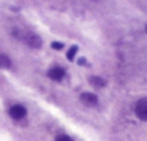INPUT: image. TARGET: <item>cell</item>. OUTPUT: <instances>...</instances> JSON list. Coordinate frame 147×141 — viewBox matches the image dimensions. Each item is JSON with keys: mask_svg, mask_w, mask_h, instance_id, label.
Returning a JSON list of instances; mask_svg holds the SVG:
<instances>
[{"mask_svg": "<svg viewBox=\"0 0 147 141\" xmlns=\"http://www.w3.org/2000/svg\"><path fill=\"white\" fill-rule=\"evenodd\" d=\"M11 67V60L9 56L0 53V68H10Z\"/></svg>", "mask_w": 147, "mask_h": 141, "instance_id": "52a82bcc", "label": "cell"}, {"mask_svg": "<svg viewBox=\"0 0 147 141\" xmlns=\"http://www.w3.org/2000/svg\"><path fill=\"white\" fill-rule=\"evenodd\" d=\"M77 64H79V66H89V63H87L86 58H79V60H77Z\"/></svg>", "mask_w": 147, "mask_h": 141, "instance_id": "7c38bea8", "label": "cell"}, {"mask_svg": "<svg viewBox=\"0 0 147 141\" xmlns=\"http://www.w3.org/2000/svg\"><path fill=\"white\" fill-rule=\"evenodd\" d=\"M23 42H26L27 46L32 47V48H36V50H39V48L42 47V39H40V36L36 34V33H33V32L24 33Z\"/></svg>", "mask_w": 147, "mask_h": 141, "instance_id": "7a4b0ae2", "label": "cell"}, {"mask_svg": "<svg viewBox=\"0 0 147 141\" xmlns=\"http://www.w3.org/2000/svg\"><path fill=\"white\" fill-rule=\"evenodd\" d=\"M64 74H66V70H64L63 67H60V66H53L49 71H47L49 79L54 80V81H60V80L64 77Z\"/></svg>", "mask_w": 147, "mask_h": 141, "instance_id": "5b68a950", "label": "cell"}, {"mask_svg": "<svg viewBox=\"0 0 147 141\" xmlns=\"http://www.w3.org/2000/svg\"><path fill=\"white\" fill-rule=\"evenodd\" d=\"M146 32H147V24H146Z\"/></svg>", "mask_w": 147, "mask_h": 141, "instance_id": "4fadbf2b", "label": "cell"}, {"mask_svg": "<svg viewBox=\"0 0 147 141\" xmlns=\"http://www.w3.org/2000/svg\"><path fill=\"white\" fill-rule=\"evenodd\" d=\"M89 83L93 86V87H96V89H103V87H106V80L104 79H101V77H98V76H92L90 79H89Z\"/></svg>", "mask_w": 147, "mask_h": 141, "instance_id": "8992f818", "label": "cell"}, {"mask_svg": "<svg viewBox=\"0 0 147 141\" xmlns=\"http://www.w3.org/2000/svg\"><path fill=\"white\" fill-rule=\"evenodd\" d=\"M80 101H82V104H84L86 107H94V105H97L98 98L96 94L84 91V93L80 94Z\"/></svg>", "mask_w": 147, "mask_h": 141, "instance_id": "277c9868", "label": "cell"}, {"mask_svg": "<svg viewBox=\"0 0 147 141\" xmlns=\"http://www.w3.org/2000/svg\"><path fill=\"white\" fill-rule=\"evenodd\" d=\"M77 51H79V47L77 46H71L69 50H67V53H66V56H67V60L69 61H73L74 60V56L77 54Z\"/></svg>", "mask_w": 147, "mask_h": 141, "instance_id": "ba28073f", "label": "cell"}, {"mask_svg": "<svg viewBox=\"0 0 147 141\" xmlns=\"http://www.w3.org/2000/svg\"><path fill=\"white\" fill-rule=\"evenodd\" d=\"M26 114H27V110L23 105H20V104H14V105H11L9 108V115L13 120H22V118L26 117Z\"/></svg>", "mask_w": 147, "mask_h": 141, "instance_id": "3957f363", "label": "cell"}, {"mask_svg": "<svg viewBox=\"0 0 147 141\" xmlns=\"http://www.w3.org/2000/svg\"><path fill=\"white\" fill-rule=\"evenodd\" d=\"M54 141H73L69 136H66V134H60V136H57L56 137V140Z\"/></svg>", "mask_w": 147, "mask_h": 141, "instance_id": "8fae6325", "label": "cell"}, {"mask_svg": "<svg viewBox=\"0 0 147 141\" xmlns=\"http://www.w3.org/2000/svg\"><path fill=\"white\" fill-rule=\"evenodd\" d=\"M63 47H64V44H63L61 42H53V43H51V48H53V50H61Z\"/></svg>", "mask_w": 147, "mask_h": 141, "instance_id": "30bf717a", "label": "cell"}, {"mask_svg": "<svg viewBox=\"0 0 147 141\" xmlns=\"http://www.w3.org/2000/svg\"><path fill=\"white\" fill-rule=\"evenodd\" d=\"M134 113L136 115L142 120V121H147V97L140 98L136 105H134Z\"/></svg>", "mask_w": 147, "mask_h": 141, "instance_id": "6da1fadb", "label": "cell"}, {"mask_svg": "<svg viewBox=\"0 0 147 141\" xmlns=\"http://www.w3.org/2000/svg\"><path fill=\"white\" fill-rule=\"evenodd\" d=\"M11 36H13V37H16L17 40H23V39H24V33H23L22 30H19V29H13Z\"/></svg>", "mask_w": 147, "mask_h": 141, "instance_id": "9c48e42d", "label": "cell"}]
</instances>
